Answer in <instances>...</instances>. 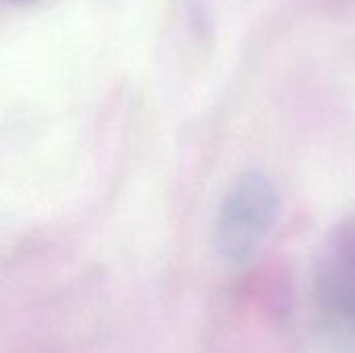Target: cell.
Returning a JSON list of instances; mask_svg holds the SVG:
<instances>
[{
  "mask_svg": "<svg viewBox=\"0 0 355 353\" xmlns=\"http://www.w3.org/2000/svg\"><path fill=\"white\" fill-rule=\"evenodd\" d=\"M281 214L277 183L264 173H245L223 200L216 243L231 262H248L262 248Z\"/></svg>",
  "mask_w": 355,
  "mask_h": 353,
  "instance_id": "6da1fadb",
  "label": "cell"
}]
</instances>
